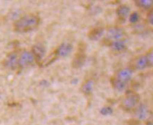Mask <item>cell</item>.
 I'll list each match as a JSON object with an SVG mask.
<instances>
[{"instance_id":"obj_1","label":"cell","mask_w":153,"mask_h":125,"mask_svg":"<svg viewBox=\"0 0 153 125\" xmlns=\"http://www.w3.org/2000/svg\"><path fill=\"white\" fill-rule=\"evenodd\" d=\"M40 19L35 14L22 16L13 23V29L18 32H27L35 29L39 25Z\"/></svg>"},{"instance_id":"obj_2","label":"cell","mask_w":153,"mask_h":125,"mask_svg":"<svg viewBox=\"0 0 153 125\" xmlns=\"http://www.w3.org/2000/svg\"><path fill=\"white\" fill-rule=\"evenodd\" d=\"M139 101V94L133 91H127L121 103V107L126 110H131L138 104Z\"/></svg>"},{"instance_id":"obj_3","label":"cell","mask_w":153,"mask_h":125,"mask_svg":"<svg viewBox=\"0 0 153 125\" xmlns=\"http://www.w3.org/2000/svg\"><path fill=\"white\" fill-rule=\"evenodd\" d=\"M85 51V45L84 43H80L72 62V66L74 68H79L83 66L86 61Z\"/></svg>"},{"instance_id":"obj_4","label":"cell","mask_w":153,"mask_h":125,"mask_svg":"<svg viewBox=\"0 0 153 125\" xmlns=\"http://www.w3.org/2000/svg\"><path fill=\"white\" fill-rule=\"evenodd\" d=\"M19 52L17 50L9 52L3 60V65L11 70L19 68Z\"/></svg>"},{"instance_id":"obj_5","label":"cell","mask_w":153,"mask_h":125,"mask_svg":"<svg viewBox=\"0 0 153 125\" xmlns=\"http://www.w3.org/2000/svg\"><path fill=\"white\" fill-rule=\"evenodd\" d=\"M35 60L33 52L26 50H19V68H23L32 64Z\"/></svg>"},{"instance_id":"obj_6","label":"cell","mask_w":153,"mask_h":125,"mask_svg":"<svg viewBox=\"0 0 153 125\" xmlns=\"http://www.w3.org/2000/svg\"><path fill=\"white\" fill-rule=\"evenodd\" d=\"M132 74L133 71L131 69L128 68H124L119 70L114 77L116 78L117 79L120 80V81L128 83V81L131 79Z\"/></svg>"},{"instance_id":"obj_7","label":"cell","mask_w":153,"mask_h":125,"mask_svg":"<svg viewBox=\"0 0 153 125\" xmlns=\"http://www.w3.org/2000/svg\"><path fill=\"white\" fill-rule=\"evenodd\" d=\"M107 34H108V37L109 39H113L114 41H118V40H121V39L123 37L124 32L122 28L118 27H111L108 29Z\"/></svg>"},{"instance_id":"obj_8","label":"cell","mask_w":153,"mask_h":125,"mask_svg":"<svg viewBox=\"0 0 153 125\" xmlns=\"http://www.w3.org/2000/svg\"><path fill=\"white\" fill-rule=\"evenodd\" d=\"M72 50V46L69 43H63L56 50L55 54L58 57H65L70 55Z\"/></svg>"},{"instance_id":"obj_9","label":"cell","mask_w":153,"mask_h":125,"mask_svg":"<svg viewBox=\"0 0 153 125\" xmlns=\"http://www.w3.org/2000/svg\"><path fill=\"white\" fill-rule=\"evenodd\" d=\"M149 115L148 107L143 104H140L137 106L135 110V116L139 120H144L147 119Z\"/></svg>"},{"instance_id":"obj_10","label":"cell","mask_w":153,"mask_h":125,"mask_svg":"<svg viewBox=\"0 0 153 125\" xmlns=\"http://www.w3.org/2000/svg\"><path fill=\"white\" fill-rule=\"evenodd\" d=\"M104 33V28L102 27H96L88 32V37L91 41H97L102 37Z\"/></svg>"},{"instance_id":"obj_11","label":"cell","mask_w":153,"mask_h":125,"mask_svg":"<svg viewBox=\"0 0 153 125\" xmlns=\"http://www.w3.org/2000/svg\"><path fill=\"white\" fill-rule=\"evenodd\" d=\"M148 65V59L146 55H140L136 58L134 62V66L136 69L143 70L146 68Z\"/></svg>"},{"instance_id":"obj_12","label":"cell","mask_w":153,"mask_h":125,"mask_svg":"<svg viewBox=\"0 0 153 125\" xmlns=\"http://www.w3.org/2000/svg\"><path fill=\"white\" fill-rule=\"evenodd\" d=\"M110 47L112 50L117 52L124 51L126 48V41L124 40H118V41H112L110 44Z\"/></svg>"},{"instance_id":"obj_13","label":"cell","mask_w":153,"mask_h":125,"mask_svg":"<svg viewBox=\"0 0 153 125\" xmlns=\"http://www.w3.org/2000/svg\"><path fill=\"white\" fill-rule=\"evenodd\" d=\"M94 84V80L88 79L87 80H86V81L84 82L83 84L82 85V87H81L82 92L85 94H89L91 92H92V90H93Z\"/></svg>"},{"instance_id":"obj_14","label":"cell","mask_w":153,"mask_h":125,"mask_svg":"<svg viewBox=\"0 0 153 125\" xmlns=\"http://www.w3.org/2000/svg\"><path fill=\"white\" fill-rule=\"evenodd\" d=\"M130 13V9L126 5H121L116 10V13L121 18H126Z\"/></svg>"},{"instance_id":"obj_15","label":"cell","mask_w":153,"mask_h":125,"mask_svg":"<svg viewBox=\"0 0 153 125\" xmlns=\"http://www.w3.org/2000/svg\"><path fill=\"white\" fill-rule=\"evenodd\" d=\"M110 82H111L112 87H113L115 90H117V91H123V90H125L126 85H127V83L120 81V80L117 79V78L114 77H113L111 80H110Z\"/></svg>"},{"instance_id":"obj_16","label":"cell","mask_w":153,"mask_h":125,"mask_svg":"<svg viewBox=\"0 0 153 125\" xmlns=\"http://www.w3.org/2000/svg\"><path fill=\"white\" fill-rule=\"evenodd\" d=\"M44 52H45V49L42 46H35L33 48V54L34 55L35 60H37V61L40 60L43 57V56L44 55Z\"/></svg>"},{"instance_id":"obj_17","label":"cell","mask_w":153,"mask_h":125,"mask_svg":"<svg viewBox=\"0 0 153 125\" xmlns=\"http://www.w3.org/2000/svg\"><path fill=\"white\" fill-rule=\"evenodd\" d=\"M135 2L138 7L146 9H150L153 5V0H138Z\"/></svg>"},{"instance_id":"obj_18","label":"cell","mask_w":153,"mask_h":125,"mask_svg":"<svg viewBox=\"0 0 153 125\" xmlns=\"http://www.w3.org/2000/svg\"><path fill=\"white\" fill-rule=\"evenodd\" d=\"M113 112V110L110 107H103L100 110V114L102 115H111Z\"/></svg>"},{"instance_id":"obj_19","label":"cell","mask_w":153,"mask_h":125,"mask_svg":"<svg viewBox=\"0 0 153 125\" xmlns=\"http://www.w3.org/2000/svg\"><path fill=\"white\" fill-rule=\"evenodd\" d=\"M139 20V15L137 12H133L132 13H131L130 17H129V21L131 23H135L136 22H138Z\"/></svg>"},{"instance_id":"obj_20","label":"cell","mask_w":153,"mask_h":125,"mask_svg":"<svg viewBox=\"0 0 153 125\" xmlns=\"http://www.w3.org/2000/svg\"><path fill=\"white\" fill-rule=\"evenodd\" d=\"M146 57L148 59V65L153 66V48L148 52V53L146 55Z\"/></svg>"},{"instance_id":"obj_21","label":"cell","mask_w":153,"mask_h":125,"mask_svg":"<svg viewBox=\"0 0 153 125\" xmlns=\"http://www.w3.org/2000/svg\"><path fill=\"white\" fill-rule=\"evenodd\" d=\"M148 21L151 25H153V9H151V11L149 12L148 15Z\"/></svg>"}]
</instances>
